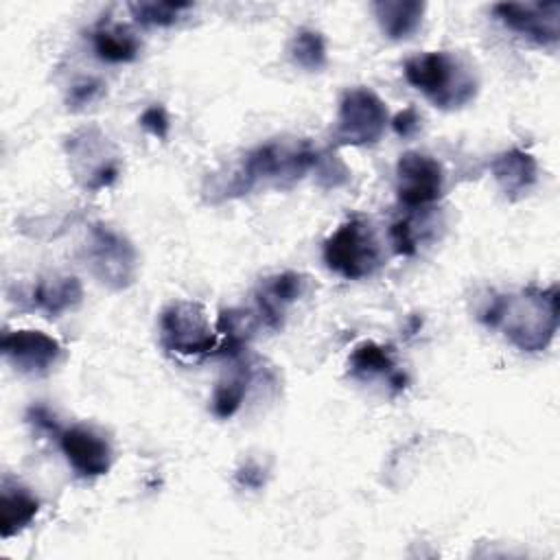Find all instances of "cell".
Listing matches in <instances>:
<instances>
[{
  "instance_id": "cell-6",
  "label": "cell",
  "mask_w": 560,
  "mask_h": 560,
  "mask_svg": "<svg viewBox=\"0 0 560 560\" xmlns=\"http://www.w3.org/2000/svg\"><path fill=\"white\" fill-rule=\"evenodd\" d=\"M160 341L168 352L199 357L214 354L219 335L199 302L175 300L160 313Z\"/></svg>"
},
{
  "instance_id": "cell-16",
  "label": "cell",
  "mask_w": 560,
  "mask_h": 560,
  "mask_svg": "<svg viewBox=\"0 0 560 560\" xmlns=\"http://www.w3.org/2000/svg\"><path fill=\"white\" fill-rule=\"evenodd\" d=\"M28 300L33 304V308L46 313L48 317H59L66 311H72L81 304L83 300V287L79 282V278L74 276H46L39 278L31 293Z\"/></svg>"
},
{
  "instance_id": "cell-7",
  "label": "cell",
  "mask_w": 560,
  "mask_h": 560,
  "mask_svg": "<svg viewBox=\"0 0 560 560\" xmlns=\"http://www.w3.org/2000/svg\"><path fill=\"white\" fill-rule=\"evenodd\" d=\"M66 153L74 179L90 192L109 188L120 175V155L98 127H83L68 136Z\"/></svg>"
},
{
  "instance_id": "cell-25",
  "label": "cell",
  "mask_w": 560,
  "mask_h": 560,
  "mask_svg": "<svg viewBox=\"0 0 560 560\" xmlns=\"http://www.w3.org/2000/svg\"><path fill=\"white\" fill-rule=\"evenodd\" d=\"M140 127H142L144 131H149L153 138L166 140V138H168V131H171V118H168L166 107L160 105V103L149 105V107L140 114Z\"/></svg>"
},
{
  "instance_id": "cell-13",
  "label": "cell",
  "mask_w": 560,
  "mask_h": 560,
  "mask_svg": "<svg viewBox=\"0 0 560 560\" xmlns=\"http://www.w3.org/2000/svg\"><path fill=\"white\" fill-rule=\"evenodd\" d=\"M306 291V276L298 271H280L273 276H267L258 282L254 291L256 308L260 324L269 330H280L284 324L287 308L302 298Z\"/></svg>"
},
{
  "instance_id": "cell-22",
  "label": "cell",
  "mask_w": 560,
  "mask_h": 560,
  "mask_svg": "<svg viewBox=\"0 0 560 560\" xmlns=\"http://www.w3.org/2000/svg\"><path fill=\"white\" fill-rule=\"evenodd\" d=\"M289 57L302 70L319 72L328 61L324 35L308 26L298 28L289 42Z\"/></svg>"
},
{
  "instance_id": "cell-9",
  "label": "cell",
  "mask_w": 560,
  "mask_h": 560,
  "mask_svg": "<svg viewBox=\"0 0 560 560\" xmlns=\"http://www.w3.org/2000/svg\"><path fill=\"white\" fill-rule=\"evenodd\" d=\"M444 195L442 164L420 151H407L396 162V197L409 210H422Z\"/></svg>"
},
{
  "instance_id": "cell-24",
  "label": "cell",
  "mask_w": 560,
  "mask_h": 560,
  "mask_svg": "<svg viewBox=\"0 0 560 560\" xmlns=\"http://www.w3.org/2000/svg\"><path fill=\"white\" fill-rule=\"evenodd\" d=\"M103 92H105L103 81H98V79H81V81H77L70 88L66 103H68L70 109H83L85 105L94 103Z\"/></svg>"
},
{
  "instance_id": "cell-3",
  "label": "cell",
  "mask_w": 560,
  "mask_h": 560,
  "mask_svg": "<svg viewBox=\"0 0 560 560\" xmlns=\"http://www.w3.org/2000/svg\"><path fill=\"white\" fill-rule=\"evenodd\" d=\"M402 74L438 109H459L477 96L472 70L451 52H420L405 61Z\"/></svg>"
},
{
  "instance_id": "cell-29",
  "label": "cell",
  "mask_w": 560,
  "mask_h": 560,
  "mask_svg": "<svg viewBox=\"0 0 560 560\" xmlns=\"http://www.w3.org/2000/svg\"><path fill=\"white\" fill-rule=\"evenodd\" d=\"M234 479H236V483H238L241 488L258 490V488L265 486V468H262L260 464H256V462H247V464H243V466L236 470Z\"/></svg>"
},
{
  "instance_id": "cell-1",
  "label": "cell",
  "mask_w": 560,
  "mask_h": 560,
  "mask_svg": "<svg viewBox=\"0 0 560 560\" xmlns=\"http://www.w3.org/2000/svg\"><path fill=\"white\" fill-rule=\"evenodd\" d=\"M319 151L308 140H269L247 151L230 175L228 195H243L258 186L291 188L319 162Z\"/></svg>"
},
{
  "instance_id": "cell-28",
  "label": "cell",
  "mask_w": 560,
  "mask_h": 560,
  "mask_svg": "<svg viewBox=\"0 0 560 560\" xmlns=\"http://www.w3.org/2000/svg\"><path fill=\"white\" fill-rule=\"evenodd\" d=\"M420 114L416 107H405L402 112H398L394 118H392V129L400 136V138H411L418 133L420 129Z\"/></svg>"
},
{
  "instance_id": "cell-11",
  "label": "cell",
  "mask_w": 560,
  "mask_h": 560,
  "mask_svg": "<svg viewBox=\"0 0 560 560\" xmlns=\"http://www.w3.org/2000/svg\"><path fill=\"white\" fill-rule=\"evenodd\" d=\"M2 357L26 376H44L48 374L59 357H61V343L42 332V330H4L0 341Z\"/></svg>"
},
{
  "instance_id": "cell-14",
  "label": "cell",
  "mask_w": 560,
  "mask_h": 560,
  "mask_svg": "<svg viewBox=\"0 0 560 560\" xmlns=\"http://www.w3.org/2000/svg\"><path fill=\"white\" fill-rule=\"evenodd\" d=\"M348 372L352 378H359V381L385 376L394 394H398L407 387V374L396 368L392 348L381 346L370 339H365L352 348V352L348 357Z\"/></svg>"
},
{
  "instance_id": "cell-10",
  "label": "cell",
  "mask_w": 560,
  "mask_h": 560,
  "mask_svg": "<svg viewBox=\"0 0 560 560\" xmlns=\"http://www.w3.org/2000/svg\"><path fill=\"white\" fill-rule=\"evenodd\" d=\"M494 18L538 46H556L560 39V2H499Z\"/></svg>"
},
{
  "instance_id": "cell-15",
  "label": "cell",
  "mask_w": 560,
  "mask_h": 560,
  "mask_svg": "<svg viewBox=\"0 0 560 560\" xmlns=\"http://www.w3.org/2000/svg\"><path fill=\"white\" fill-rule=\"evenodd\" d=\"M490 171L501 192L512 201L523 199L538 182V164L534 155L516 147L494 155Z\"/></svg>"
},
{
  "instance_id": "cell-20",
  "label": "cell",
  "mask_w": 560,
  "mask_h": 560,
  "mask_svg": "<svg viewBox=\"0 0 560 560\" xmlns=\"http://www.w3.org/2000/svg\"><path fill=\"white\" fill-rule=\"evenodd\" d=\"M92 48L101 61L129 63L140 52V39L129 26L103 20L92 31Z\"/></svg>"
},
{
  "instance_id": "cell-26",
  "label": "cell",
  "mask_w": 560,
  "mask_h": 560,
  "mask_svg": "<svg viewBox=\"0 0 560 560\" xmlns=\"http://www.w3.org/2000/svg\"><path fill=\"white\" fill-rule=\"evenodd\" d=\"M389 241L398 256H413L418 252V236L407 219L394 221L389 225Z\"/></svg>"
},
{
  "instance_id": "cell-12",
  "label": "cell",
  "mask_w": 560,
  "mask_h": 560,
  "mask_svg": "<svg viewBox=\"0 0 560 560\" xmlns=\"http://www.w3.org/2000/svg\"><path fill=\"white\" fill-rule=\"evenodd\" d=\"M59 448L68 464L79 477L94 479L109 470L112 466V444L109 440L88 424L66 427L57 435Z\"/></svg>"
},
{
  "instance_id": "cell-18",
  "label": "cell",
  "mask_w": 560,
  "mask_h": 560,
  "mask_svg": "<svg viewBox=\"0 0 560 560\" xmlns=\"http://www.w3.org/2000/svg\"><path fill=\"white\" fill-rule=\"evenodd\" d=\"M424 9V2L418 0H378L372 4L383 35L394 42L407 39L420 28Z\"/></svg>"
},
{
  "instance_id": "cell-4",
  "label": "cell",
  "mask_w": 560,
  "mask_h": 560,
  "mask_svg": "<svg viewBox=\"0 0 560 560\" xmlns=\"http://www.w3.org/2000/svg\"><path fill=\"white\" fill-rule=\"evenodd\" d=\"M330 271L346 280H363L383 265V249L374 228L363 217L346 219L326 241L322 249Z\"/></svg>"
},
{
  "instance_id": "cell-23",
  "label": "cell",
  "mask_w": 560,
  "mask_h": 560,
  "mask_svg": "<svg viewBox=\"0 0 560 560\" xmlns=\"http://www.w3.org/2000/svg\"><path fill=\"white\" fill-rule=\"evenodd\" d=\"M192 7V2L179 0H140L127 4L131 18L142 26H173Z\"/></svg>"
},
{
  "instance_id": "cell-2",
  "label": "cell",
  "mask_w": 560,
  "mask_h": 560,
  "mask_svg": "<svg viewBox=\"0 0 560 560\" xmlns=\"http://www.w3.org/2000/svg\"><path fill=\"white\" fill-rule=\"evenodd\" d=\"M497 328L523 352L545 350L558 330V287L529 284L514 295H505Z\"/></svg>"
},
{
  "instance_id": "cell-21",
  "label": "cell",
  "mask_w": 560,
  "mask_h": 560,
  "mask_svg": "<svg viewBox=\"0 0 560 560\" xmlns=\"http://www.w3.org/2000/svg\"><path fill=\"white\" fill-rule=\"evenodd\" d=\"M249 383H252V365L249 363H236L232 365L217 383L214 392H212V400H210V407H212V413L221 420H228L232 418L245 396H247V389H249Z\"/></svg>"
},
{
  "instance_id": "cell-27",
  "label": "cell",
  "mask_w": 560,
  "mask_h": 560,
  "mask_svg": "<svg viewBox=\"0 0 560 560\" xmlns=\"http://www.w3.org/2000/svg\"><path fill=\"white\" fill-rule=\"evenodd\" d=\"M26 420H28L37 431H42V433L59 435V431H61V427H59L55 413H52L46 405H33V407H28Z\"/></svg>"
},
{
  "instance_id": "cell-5",
  "label": "cell",
  "mask_w": 560,
  "mask_h": 560,
  "mask_svg": "<svg viewBox=\"0 0 560 560\" xmlns=\"http://www.w3.org/2000/svg\"><path fill=\"white\" fill-rule=\"evenodd\" d=\"M387 122V105L376 92L370 88H350L339 101L330 138L337 147H368L381 140Z\"/></svg>"
},
{
  "instance_id": "cell-8",
  "label": "cell",
  "mask_w": 560,
  "mask_h": 560,
  "mask_svg": "<svg viewBox=\"0 0 560 560\" xmlns=\"http://www.w3.org/2000/svg\"><path fill=\"white\" fill-rule=\"evenodd\" d=\"M85 265L101 284L114 291L131 287L138 278L136 247L120 232L103 223H94L90 228L85 245Z\"/></svg>"
},
{
  "instance_id": "cell-17",
  "label": "cell",
  "mask_w": 560,
  "mask_h": 560,
  "mask_svg": "<svg viewBox=\"0 0 560 560\" xmlns=\"http://www.w3.org/2000/svg\"><path fill=\"white\" fill-rule=\"evenodd\" d=\"M37 512H39V499L28 488L4 477L0 486V536L2 538L15 536L18 532L31 525Z\"/></svg>"
},
{
  "instance_id": "cell-19",
  "label": "cell",
  "mask_w": 560,
  "mask_h": 560,
  "mask_svg": "<svg viewBox=\"0 0 560 560\" xmlns=\"http://www.w3.org/2000/svg\"><path fill=\"white\" fill-rule=\"evenodd\" d=\"M258 326H260V319L254 311H243V308L221 311L214 326L219 335V346L214 354L228 357V359L241 357Z\"/></svg>"
}]
</instances>
